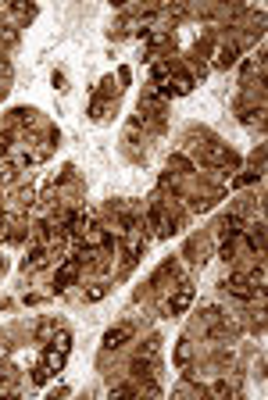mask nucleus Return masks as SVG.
<instances>
[{"instance_id": "nucleus-1", "label": "nucleus", "mask_w": 268, "mask_h": 400, "mask_svg": "<svg viewBox=\"0 0 268 400\" xmlns=\"http://www.w3.org/2000/svg\"><path fill=\"white\" fill-rule=\"evenodd\" d=\"M132 332H136V329H132L129 322L114 325V329H107V332H104V347H107V350H118V347H125V343L132 340Z\"/></svg>"}, {"instance_id": "nucleus-2", "label": "nucleus", "mask_w": 268, "mask_h": 400, "mask_svg": "<svg viewBox=\"0 0 268 400\" xmlns=\"http://www.w3.org/2000/svg\"><path fill=\"white\" fill-rule=\"evenodd\" d=\"M189 300H193V286H182L172 300H168V314H182L189 307Z\"/></svg>"}, {"instance_id": "nucleus-3", "label": "nucleus", "mask_w": 268, "mask_h": 400, "mask_svg": "<svg viewBox=\"0 0 268 400\" xmlns=\"http://www.w3.org/2000/svg\"><path fill=\"white\" fill-rule=\"evenodd\" d=\"M236 57H240V47H236V43H225V47H218V57H215V64H218V68H229Z\"/></svg>"}, {"instance_id": "nucleus-4", "label": "nucleus", "mask_w": 268, "mask_h": 400, "mask_svg": "<svg viewBox=\"0 0 268 400\" xmlns=\"http://www.w3.org/2000/svg\"><path fill=\"white\" fill-rule=\"evenodd\" d=\"M225 290H229V293H236V297H243V300H250V297H254V290H250L247 279H229Z\"/></svg>"}, {"instance_id": "nucleus-5", "label": "nucleus", "mask_w": 268, "mask_h": 400, "mask_svg": "<svg viewBox=\"0 0 268 400\" xmlns=\"http://www.w3.org/2000/svg\"><path fill=\"white\" fill-rule=\"evenodd\" d=\"M72 275H75V257H68V261H64V268H61V272H57V279H54V286H57V290H64V286L72 283Z\"/></svg>"}, {"instance_id": "nucleus-6", "label": "nucleus", "mask_w": 268, "mask_h": 400, "mask_svg": "<svg viewBox=\"0 0 268 400\" xmlns=\"http://www.w3.org/2000/svg\"><path fill=\"white\" fill-rule=\"evenodd\" d=\"M247 243H250L254 250H261V247H264V225H261V222L247 229Z\"/></svg>"}, {"instance_id": "nucleus-7", "label": "nucleus", "mask_w": 268, "mask_h": 400, "mask_svg": "<svg viewBox=\"0 0 268 400\" xmlns=\"http://www.w3.org/2000/svg\"><path fill=\"white\" fill-rule=\"evenodd\" d=\"M243 222H240V215H229L225 222H222V232H225V239H233V236H240L243 229H240Z\"/></svg>"}, {"instance_id": "nucleus-8", "label": "nucleus", "mask_w": 268, "mask_h": 400, "mask_svg": "<svg viewBox=\"0 0 268 400\" xmlns=\"http://www.w3.org/2000/svg\"><path fill=\"white\" fill-rule=\"evenodd\" d=\"M61 365H64V350H50L47 354V368L50 372H61Z\"/></svg>"}, {"instance_id": "nucleus-9", "label": "nucleus", "mask_w": 268, "mask_h": 400, "mask_svg": "<svg viewBox=\"0 0 268 400\" xmlns=\"http://www.w3.org/2000/svg\"><path fill=\"white\" fill-rule=\"evenodd\" d=\"M40 261H43V247H32V254L25 257V268H29V264L36 268V264H40Z\"/></svg>"}, {"instance_id": "nucleus-10", "label": "nucleus", "mask_w": 268, "mask_h": 400, "mask_svg": "<svg viewBox=\"0 0 268 400\" xmlns=\"http://www.w3.org/2000/svg\"><path fill=\"white\" fill-rule=\"evenodd\" d=\"M104 293H107V286H104V283H97V286H93V290L86 293V300H100Z\"/></svg>"}, {"instance_id": "nucleus-11", "label": "nucleus", "mask_w": 268, "mask_h": 400, "mask_svg": "<svg viewBox=\"0 0 268 400\" xmlns=\"http://www.w3.org/2000/svg\"><path fill=\"white\" fill-rule=\"evenodd\" d=\"M104 111H107V104H104V100H93V111H90V114H93V118H104Z\"/></svg>"}, {"instance_id": "nucleus-12", "label": "nucleus", "mask_w": 268, "mask_h": 400, "mask_svg": "<svg viewBox=\"0 0 268 400\" xmlns=\"http://www.w3.org/2000/svg\"><path fill=\"white\" fill-rule=\"evenodd\" d=\"M211 393H215V396H225V393H229V386H225V382H215V386H211Z\"/></svg>"}]
</instances>
